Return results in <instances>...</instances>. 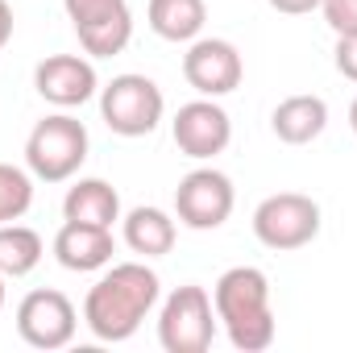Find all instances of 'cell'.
Instances as JSON below:
<instances>
[{
    "instance_id": "obj_1",
    "label": "cell",
    "mask_w": 357,
    "mask_h": 353,
    "mask_svg": "<svg viewBox=\"0 0 357 353\" xmlns=\"http://www.w3.org/2000/svg\"><path fill=\"white\" fill-rule=\"evenodd\" d=\"M158 295H162V283L146 262L104 266V274L91 283L84 299V324L96 341H108V345L129 341L142 329V320L154 312Z\"/></svg>"
},
{
    "instance_id": "obj_2",
    "label": "cell",
    "mask_w": 357,
    "mask_h": 353,
    "mask_svg": "<svg viewBox=\"0 0 357 353\" xmlns=\"http://www.w3.org/2000/svg\"><path fill=\"white\" fill-rule=\"evenodd\" d=\"M216 320L225 324L233 350L262 353L274 345V308H270V278L258 266H233L212 287Z\"/></svg>"
},
{
    "instance_id": "obj_3",
    "label": "cell",
    "mask_w": 357,
    "mask_h": 353,
    "mask_svg": "<svg viewBox=\"0 0 357 353\" xmlns=\"http://www.w3.org/2000/svg\"><path fill=\"white\" fill-rule=\"evenodd\" d=\"M88 129L71 112L42 117L25 137V167L42 183H67L88 163Z\"/></svg>"
},
{
    "instance_id": "obj_4",
    "label": "cell",
    "mask_w": 357,
    "mask_h": 353,
    "mask_svg": "<svg viewBox=\"0 0 357 353\" xmlns=\"http://www.w3.org/2000/svg\"><path fill=\"white\" fill-rule=\"evenodd\" d=\"M167 112V96L150 75L125 71L112 84L100 88V117L116 137H146L162 125Z\"/></svg>"
},
{
    "instance_id": "obj_5",
    "label": "cell",
    "mask_w": 357,
    "mask_h": 353,
    "mask_svg": "<svg viewBox=\"0 0 357 353\" xmlns=\"http://www.w3.org/2000/svg\"><path fill=\"white\" fill-rule=\"evenodd\" d=\"M216 337V308L199 283H183L162 299L158 345L167 353H208Z\"/></svg>"
},
{
    "instance_id": "obj_6",
    "label": "cell",
    "mask_w": 357,
    "mask_h": 353,
    "mask_svg": "<svg viewBox=\"0 0 357 353\" xmlns=\"http://www.w3.org/2000/svg\"><path fill=\"white\" fill-rule=\"evenodd\" d=\"M254 237L274 254H291V250L312 246L320 237V204L303 191L266 195L254 208Z\"/></svg>"
},
{
    "instance_id": "obj_7",
    "label": "cell",
    "mask_w": 357,
    "mask_h": 353,
    "mask_svg": "<svg viewBox=\"0 0 357 353\" xmlns=\"http://www.w3.org/2000/svg\"><path fill=\"white\" fill-rule=\"evenodd\" d=\"M233 204H237V191H233V179L216 167H195L178 179L175 187V216L178 225L195 229V233H208V229H220L229 216H233Z\"/></svg>"
},
{
    "instance_id": "obj_8",
    "label": "cell",
    "mask_w": 357,
    "mask_h": 353,
    "mask_svg": "<svg viewBox=\"0 0 357 353\" xmlns=\"http://www.w3.org/2000/svg\"><path fill=\"white\" fill-rule=\"evenodd\" d=\"M79 46L91 59H116L133 38V8L129 0H63Z\"/></svg>"
},
{
    "instance_id": "obj_9",
    "label": "cell",
    "mask_w": 357,
    "mask_h": 353,
    "mask_svg": "<svg viewBox=\"0 0 357 353\" xmlns=\"http://www.w3.org/2000/svg\"><path fill=\"white\" fill-rule=\"evenodd\" d=\"M75 329H79V316H75V303L54 291V287H42V291H29L21 303H17V333L25 345L33 350H63L75 341Z\"/></svg>"
},
{
    "instance_id": "obj_10",
    "label": "cell",
    "mask_w": 357,
    "mask_h": 353,
    "mask_svg": "<svg viewBox=\"0 0 357 353\" xmlns=\"http://www.w3.org/2000/svg\"><path fill=\"white\" fill-rule=\"evenodd\" d=\"M183 80L199 96L208 100H220L229 91L241 88L245 80V63H241V50L225 38H195L183 54Z\"/></svg>"
},
{
    "instance_id": "obj_11",
    "label": "cell",
    "mask_w": 357,
    "mask_h": 353,
    "mask_svg": "<svg viewBox=\"0 0 357 353\" xmlns=\"http://www.w3.org/2000/svg\"><path fill=\"white\" fill-rule=\"evenodd\" d=\"M171 133H175V146L187 158L208 163V158H216V154L229 150V142H233V121H229V112H225L216 100L199 96V100L183 104L175 112Z\"/></svg>"
},
{
    "instance_id": "obj_12",
    "label": "cell",
    "mask_w": 357,
    "mask_h": 353,
    "mask_svg": "<svg viewBox=\"0 0 357 353\" xmlns=\"http://www.w3.org/2000/svg\"><path fill=\"white\" fill-rule=\"evenodd\" d=\"M33 88L54 108H79L100 91V80L84 54H50L33 67Z\"/></svg>"
},
{
    "instance_id": "obj_13",
    "label": "cell",
    "mask_w": 357,
    "mask_h": 353,
    "mask_svg": "<svg viewBox=\"0 0 357 353\" xmlns=\"http://www.w3.org/2000/svg\"><path fill=\"white\" fill-rule=\"evenodd\" d=\"M112 254H116L112 229L67 220V225L54 233V258H59V266H67V270H75V274H91V270L112 266Z\"/></svg>"
},
{
    "instance_id": "obj_14",
    "label": "cell",
    "mask_w": 357,
    "mask_h": 353,
    "mask_svg": "<svg viewBox=\"0 0 357 353\" xmlns=\"http://www.w3.org/2000/svg\"><path fill=\"white\" fill-rule=\"evenodd\" d=\"M270 129H274V137L278 142H287V146H307V142H316L324 129H328V104H324V96H287L278 108H274V117H270Z\"/></svg>"
},
{
    "instance_id": "obj_15",
    "label": "cell",
    "mask_w": 357,
    "mask_h": 353,
    "mask_svg": "<svg viewBox=\"0 0 357 353\" xmlns=\"http://www.w3.org/2000/svg\"><path fill=\"white\" fill-rule=\"evenodd\" d=\"M63 220H79V225H100L112 229L121 220V195L108 179H79L75 187H67L63 195Z\"/></svg>"
},
{
    "instance_id": "obj_16",
    "label": "cell",
    "mask_w": 357,
    "mask_h": 353,
    "mask_svg": "<svg viewBox=\"0 0 357 353\" xmlns=\"http://www.w3.org/2000/svg\"><path fill=\"white\" fill-rule=\"evenodd\" d=\"M121 233H125V246L133 250V254H142V258H162V254H171L175 250V216L171 212H162V208H133L125 220H121Z\"/></svg>"
},
{
    "instance_id": "obj_17",
    "label": "cell",
    "mask_w": 357,
    "mask_h": 353,
    "mask_svg": "<svg viewBox=\"0 0 357 353\" xmlns=\"http://www.w3.org/2000/svg\"><path fill=\"white\" fill-rule=\"evenodd\" d=\"M146 21L162 42H195L204 33L208 4L204 0H150Z\"/></svg>"
},
{
    "instance_id": "obj_18",
    "label": "cell",
    "mask_w": 357,
    "mask_h": 353,
    "mask_svg": "<svg viewBox=\"0 0 357 353\" xmlns=\"http://www.w3.org/2000/svg\"><path fill=\"white\" fill-rule=\"evenodd\" d=\"M42 254H46V246H42V237L29 229V225H0V274L4 278H25V274H33L38 262H42Z\"/></svg>"
},
{
    "instance_id": "obj_19",
    "label": "cell",
    "mask_w": 357,
    "mask_h": 353,
    "mask_svg": "<svg viewBox=\"0 0 357 353\" xmlns=\"http://www.w3.org/2000/svg\"><path fill=\"white\" fill-rule=\"evenodd\" d=\"M29 208H33V175L13 163H0V225L21 220Z\"/></svg>"
},
{
    "instance_id": "obj_20",
    "label": "cell",
    "mask_w": 357,
    "mask_h": 353,
    "mask_svg": "<svg viewBox=\"0 0 357 353\" xmlns=\"http://www.w3.org/2000/svg\"><path fill=\"white\" fill-rule=\"evenodd\" d=\"M320 13L337 38L357 33V0H320Z\"/></svg>"
},
{
    "instance_id": "obj_21",
    "label": "cell",
    "mask_w": 357,
    "mask_h": 353,
    "mask_svg": "<svg viewBox=\"0 0 357 353\" xmlns=\"http://www.w3.org/2000/svg\"><path fill=\"white\" fill-rule=\"evenodd\" d=\"M333 63H337V71H341L349 84H357V33L337 38V54H333Z\"/></svg>"
},
{
    "instance_id": "obj_22",
    "label": "cell",
    "mask_w": 357,
    "mask_h": 353,
    "mask_svg": "<svg viewBox=\"0 0 357 353\" xmlns=\"http://www.w3.org/2000/svg\"><path fill=\"white\" fill-rule=\"evenodd\" d=\"M274 13H287V17H303V13H316L320 0H266Z\"/></svg>"
},
{
    "instance_id": "obj_23",
    "label": "cell",
    "mask_w": 357,
    "mask_h": 353,
    "mask_svg": "<svg viewBox=\"0 0 357 353\" xmlns=\"http://www.w3.org/2000/svg\"><path fill=\"white\" fill-rule=\"evenodd\" d=\"M8 38H13V4L0 0V50L8 46Z\"/></svg>"
},
{
    "instance_id": "obj_24",
    "label": "cell",
    "mask_w": 357,
    "mask_h": 353,
    "mask_svg": "<svg viewBox=\"0 0 357 353\" xmlns=\"http://www.w3.org/2000/svg\"><path fill=\"white\" fill-rule=\"evenodd\" d=\"M349 129H354V137H357V96H354V104H349Z\"/></svg>"
},
{
    "instance_id": "obj_25",
    "label": "cell",
    "mask_w": 357,
    "mask_h": 353,
    "mask_svg": "<svg viewBox=\"0 0 357 353\" xmlns=\"http://www.w3.org/2000/svg\"><path fill=\"white\" fill-rule=\"evenodd\" d=\"M0 308H4V274H0Z\"/></svg>"
}]
</instances>
